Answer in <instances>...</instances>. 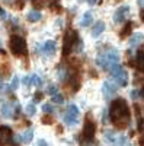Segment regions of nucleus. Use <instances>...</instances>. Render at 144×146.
<instances>
[{"label": "nucleus", "instance_id": "nucleus-1", "mask_svg": "<svg viewBox=\"0 0 144 146\" xmlns=\"http://www.w3.org/2000/svg\"><path fill=\"white\" fill-rule=\"evenodd\" d=\"M109 117L111 121L118 129H127L131 120L130 114V107L124 98H116L112 101L109 108Z\"/></svg>", "mask_w": 144, "mask_h": 146}, {"label": "nucleus", "instance_id": "nucleus-2", "mask_svg": "<svg viewBox=\"0 0 144 146\" xmlns=\"http://www.w3.org/2000/svg\"><path fill=\"white\" fill-rule=\"evenodd\" d=\"M9 48L13 56L20 57L26 53V42L20 35H12L10 41H9Z\"/></svg>", "mask_w": 144, "mask_h": 146}, {"label": "nucleus", "instance_id": "nucleus-3", "mask_svg": "<svg viewBox=\"0 0 144 146\" xmlns=\"http://www.w3.org/2000/svg\"><path fill=\"white\" fill-rule=\"evenodd\" d=\"M111 73H112V78L116 82L118 86H127V83H128V73H127L125 69H122L121 66H119V63H115L111 67Z\"/></svg>", "mask_w": 144, "mask_h": 146}, {"label": "nucleus", "instance_id": "nucleus-4", "mask_svg": "<svg viewBox=\"0 0 144 146\" xmlns=\"http://www.w3.org/2000/svg\"><path fill=\"white\" fill-rule=\"evenodd\" d=\"M79 42V35L74 29H68L64 35V44H63V56H68L73 50L74 44Z\"/></svg>", "mask_w": 144, "mask_h": 146}, {"label": "nucleus", "instance_id": "nucleus-5", "mask_svg": "<svg viewBox=\"0 0 144 146\" xmlns=\"http://www.w3.org/2000/svg\"><path fill=\"white\" fill-rule=\"evenodd\" d=\"M95 133H96V123L92 118V115L89 114V115H86V120L83 123V137L92 139V137H95Z\"/></svg>", "mask_w": 144, "mask_h": 146}, {"label": "nucleus", "instance_id": "nucleus-6", "mask_svg": "<svg viewBox=\"0 0 144 146\" xmlns=\"http://www.w3.org/2000/svg\"><path fill=\"white\" fill-rule=\"evenodd\" d=\"M130 6H121V7H118V10L115 12V15H114V22L115 23H121L124 22L128 16H130Z\"/></svg>", "mask_w": 144, "mask_h": 146}, {"label": "nucleus", "instance_id": "nucleus-7", "mask_svg": "<svg viewBox=\"0 0 144 146\" xmlns=\"http://www.w3.org/2000/svg\"><path fill=\"white\" fill-rule=\"evenodd\" d=\"M102 91H103V95L106 98H111V96H114L118 92V86L114 85L111 80H106V82L102 83Z\"/></svg>", "mask_w": 144, "mask_h": 146}, {"label": "nucleus", "instance_id": "nucleus-8", "mask_svg": "<svg viewBox=\"0 0 144 146\" xmlns=\"http://www.w3.org/2000/svg\"><path fill=\"white\" fill-rule=\"evenodd\" d=\"M0 143L2 145L12 143V129L9 126H2L0 127Z\"/></svg>", "mask_w": 144, "mask_h": 146}, {"label": "nucleus", "instance_id": "nucleus-9", "mask_svg": "<svg viewBox=\"0 0 144 146\" xmlns=\"http://www.w3.org/2000/svg\"><path fill=\"white\" fill-rule=\"evenodd\" d=\"M42 51H44L47 56H54L55 51H57V44H55V41H53V40L45 41L44 45H42Z\"/></svg>", "mask_w": 144, "mask_h": 146}, {"label": "nucleus", "instance_id": "nucleus-10", "mask_svg": "<svg viewBox=\"0 0 144 146\" xmlns=\"http://www.w3.org/2000/svg\"><path fill=\"white\" fill-rule=\"evenodd\" d=\"M34 137V129H28L22 133L20 136H18V142H22V143H29Z\"/></svg>", "mask_w": 144, "mask_h": 146}, {"label": "nucleus", "instance_id": "nucleus-11", "mask_svg": "<svg viewBox=\"0 0 144 146\" xmlns=\"http://www.w3.org/2000/svg\"><path fill=\"white\" fill-rule=\"evenodd\" d=\"M106 29V25H105V22L102 21H98L95 23V27H93V31H92V36H95V38H98V36Z\"/></svg>", "mask_w": 144, "mask_h": 146}, {"label": "nucleus", "instance_id": "nucleus-12", "mask_svg": "<svg viewBox=\"0 0 144 146\" xmlns=\"http://www.w3.org/2000/svg\"><path fill=\"white\" fill-rule=\"evenodd\" d=\"M0 114H2L3 118H12L13 117V110H12L10 104H2V107H0Z\"/></svg>", "mask_w": 144, "mask_h": 146}, {"label": "nucleus", "instance_id": "nucleus-13", "mask_svg": "<svg viewBox=\"0 0 144 146\" xmlns=\"http://www.w3.org/2000/svg\"><path fill=\"white\" fill-rule=\"evenodd\" d=\"M143 41H144V35H143L141 32L134 34V35H131V38H130V47H131V48H135V47L140 45Z\"/></svg>", "mask_w": 144, "mask_h": 146}, {"label": "nucleus", "instance_id": "nucleus-14", "mask_svg": "<svg viewBox=\"0 0 144 146\" xmlns=\"http://www.w3.org/2000/svg\"><path fill=\"white\" fill-rule=\"evenodd\" d=\"M64 123H66L68 127H74V126L79 124V117H77V115H73V114L66 113V115H64Z\"/></svg>", "mask_w": 144, "mask_h": 146}, {"label": "nucleus", "instance_id": "nucleus-15", "mask_svg": "<svg viewBox=\"0 0 144 146\" xmlns=\"http://www.w3.org/2000/svg\"><path fill=\"white\" fill-rule=\"evenodd\" d=\"M41 18H42L41 12L37 10V9H32V10H29L26 13V19L29 22H38V21H41Z\"/></svg>", "mask_w": 144, "mask_h": 146}, {"label": "nucleus", "instance_id": "nucleus-16", "mask_svg": "<svg viewBox=\"0 0 144 146\" xmlns=\"http://www.w3.org/2000/svg\"><path fill=\"white\" fill-rule=\"evenodd\" d=\"M92 22H93V15H92V12H86V13H83L82 21H80V25H82L83 28L90 27Z\"/></svg>", "mask_w": 144, "mask_h": 146}, {"label": "nucleus", "instance_id": "nucleus-17", "mask_svg": "<svg viewBox=\"0 0 144 146\" xmlns=\"http://www.w3.org/2000/svg\"><path fill=\"white\" fill-rule=\"evenodd\" d=\"M105 56L111 63H119V51H116L115 48H111L109 51H106Z\"/></svg>", "mask_w": 144, "mask_h": 146}, {"label": "nucleus", "instance_id": "nucleus-18", "mask_svg": "<svg viewBox=\"0 0 144 146\" xmlns=\"http://www.w3.org/2000/svg\"><path fill=\"white\" fill-rule=\"evenodd\" d=\"M131 31H133V23L128 22V23H125V27L121 29V32H119V36H121V38H127V36H130Z\"/></svg>", "mask_w": 144, "mask_h": 146}, {"label": "nucleus", "instance_id": "nucleus-19", "mask_svg": "<svg viewBox=\"0 0 144 146\" xmlns=\"http://www.w3.org/2000/svg\"><path fill=\"white\" fill-rule=\"evenodd\" d=\"M135 63L138 66V69L144 73V51H140L138 56H137V60H135Z\"/></svg>", "mask_w": 144, "mask_h": 146}, {"label": "nucleus", "instance_id": "nucleus-20", "mask_svg": "<svg viewBox=\"0 0 144 146\" xmlns=\"http://www.w3.org/2000/svg\"><path fill=\"white\" fill-rule=\"evenodd\" d=\"M31 85H32V86H35V88H39L41 85H42L41 78H39L38 75H32V76H31Z\"/></svg>", "mask_w": 144, "mask_h": 146}, {"label": "nucleus", "instance_id": "nucleus-21", "mask_svg": "<svg viewBox=\"0 0 144 146\" xmlns=\"http://www.w3.org/2000/svg\"><path fill=\"white\" fill-rule=\"evenodd\" d=\"M105 139H108L109 142L115 143V142H116V139H118V136L115 135V133H114L112 130H106V131H105Z\"/></svg>", "mask_w": 144, "mask_h": 146}, {"label": "nucleus", "instance_id": "nucleus-22", "mask_svg": "<svg viewBox=\"0 0 144 146\" xmlns=\"http://www.w3.org/2000/svg\"><path fill=\"white\" fill-rule=\"evenodd\" d=\"M25 113H26V115L32 117V115L37 114V108H35V105H34V104H28V105L25 107Z\"/></svg>", "mask_w": 144, "mask_h": 146}, {"label": "nucleus", "instance_id": "nucleus-23", "mask_svg": "<svg viewBox=\"0 0 144 146\" xmlns=\"http://www.w3.org/2000/svg\"><path fill=\"white\" fill-rule=\"evenodd\" d=\"M51 101L53 102H55V104H64V96L61 95V94H54L53 96H51Z\"/></svg>", "mask_w": 144, "mask_h": 146}, {"label": "nucleus", "instance_id": "nucleus-24", "mask_svg": "<svg viewBox=\"0 0 144 146\" xmlns=\"http://www.w3.org/2000/svg\"><path fill=\"white\" fill-rule=\"evenodd\" d=\"M42 123H44V124H53V123H54L53 115H51L50 113H45V115L42 117Z\"/></svg>", "mask_w": 144, "mask_h": 146}, {"label": "nucleus", "instance_id": "nucleus-25", "mask_svg": "<svg viewBox=\"0 0 144 146\" xmlns=\"http://www.w3.org/2000/svg\"><path fill=\"white\" fill-rule=\"evenodd\" d=\"M19 88V78L18 76H13V79H12V82H10V89L12 91H16Z\"/></svg>", "mask_w": 144, "mask_h": 146}, {"label": "nucleus", "instance_id": "nucleus-26", "mask_svg": "<svg viewBox=\"0 0 144 146\" xmlns=\"http://www.w3.org/2000/svg\"><path fill=\"white\" fill-rule=\"evenodd\" d=\"M0 72H2V76H9L10 75L9 64H2V66H0Z\"/></svg>", "mask_w": 144, "mask_h": 146}, {"label": "nucleus", "instance_id": "nucleus-27", "mask_svg": "<svg viewBox=\"0 0 144 146\" xmlns=\"http://www.w3.org/2000/svg\"><path fill=\"white\" fill-rule=\"evenodd\" d=\"M58 92V88L55 86V85H48V86H47V94L48 95H54V94H57Z\"/></svg>", "mask_w": 144, "mask_h": 146}, {"label": "nucleus", "instance_id": "nucleus-28", "mask_svg": "<svg viewBox=\"0 0 144 146\" xmlns=\"http://www.w3.org/2000/svg\"><path fill=\"white\" fill-rule=\"evenodd\" d=\"M57 76H58L60 80H64V79H66V70H64V67H58V70H57Z\"/></svg>", "mask_w": 144, "mask_h": 146}, {"label": "nucleus", "instance_id": "nucleus-29", "mask_svg": "<svg viewBox=\"0 0 144 146\" xmlns=\"http://www.w3.org/2000/svg\"><path fill=\"white\" fill-rule=\"evenodd\" d=\"M42 111L51 114V113H54V107H53L51 104H44V105H42Z\"/></svg>", "mask_w": 144, "mask_h": 146}, {"label": "nucleus", "instance_id": "nucleus-30", "mask_svg": "<svg viewBox=\"0 0 144 146\" xmlns=\"http://www.w3.org/2000/svg\"><path fill=\"white\" fill-rule=\"evenodd\" d=\"M15 9H23V6H25V0H16V2L13 3Z\"/></svg>", "mask_w": 144, "mask_h": 146}, {"label": "nucleus", "instance_id": "nucleus-31", "mask_svg": "<svg viewBox=\"0 0 144 146\" xmlns=\"http://www.w3.org/2000/svg\"><path fill=\"white\" fill-rule=\"evenodd\" d=\"M22 83H23V86H31V76H23Z\"/></svg>", "mask_w": 144, "mask_h": 146}, {"label": "nucleus", "instance_id": "nucleus-32", "mask_svg": "<svg viewBox=\"0 0 144 146\" xmlns=\"http://www.w3.org/2000/svg\"><path fill=\"white\" fill-rule=\"evenodd\" d=\"M34 6L38 7V9L42 7V6H44V0H34Z\"/></svg>", "mask_w": 144, "mask_h": 146}, {"label": "nucleus", "instance_id": "nucleus-33", "mask_svg": "<svg viewBox=\"0 0 144 146\" xmlns=\"http://www.w3.org/2000/svg\"><path fill=\"white\" fill-rule=\"evenodd\" d=\"M47 3L53 7V6H57V5L60 3V0H47Z\"/></svg>", "mask_w": 144, "mask_h": 146}, {"label": "nucleus", "instance_id": "nucleus-34", "mask_svg": "<svg viewBox=\"0 0 144 146\" xmlns=\"http://www.w3.org/2000/svg\"><path fill=\"white\" fill-rule=\"evenodd\" d=\"M41 98H42V92H37L35 94V102H38V101H41Z\"/></svg>", "mask_w": 144, "mask_h": 146}, {"label": "nucleus", "instance_id": "nucleus-35", "mask_svg": "<svg viewBox=\"0 0 144 146\" xmlns=\"http://www.w3.org/2000/svg\"><path fill=\"white\" fill-rule=\"evenodd\" d=\"M55 27H60V28H61V27H63V19H57Z\"/></svg>", "mask_w": 144, "mask_h": 146}, {"label": "nucleus", "instance_id": "nucleus-36", "mask_svg": "<svg viewBox=\"0 0 144 146\" xmlns=\"http://www.w3.org/2000/svg\"><path fill=\"white\" fill-rule=\"evenodd\" d=\"M0 16H2V18H3V19H5V18H6V12H5V10H3V9H0Z\"/></svg>", "mask_w": 144, "mask_h": 146}, {"label": "nucleus", "instance_id": "nucleus-37", "mask_svg": "<svg viewBox=\"0 0 144 146\" xmlns=\"http://www.w3.org/2000/svg\"><path fill=\"white\" fill-rule=\"evenodd\" d=\"M140 16H141V21H144V7H141L140 10Z\"/></svg>", "mask_w": 144, "mask_h": 146}, {"label": "nucleus", "instance_id": "nucleus-38", "mask_svg": "<svg viewBox=\"0 0 144 146\" xmlns=\"http://www.w3.org/2000/svg\"><path fill=\"white\" fill-rule=\"evenodd\" d=\"M137 2H138L140 7H144V0H137Z\"/></svg>", "mask_w": 144, "mask_h": 146}, {"label": "nucleus", "instance_id": "nucleus-39", "mask_svg": "<svg viewBox=\"0 0 144 146\" xmlns=\"http://www.w3.org/2000/svg\"><path fill=\"white\" fill-rule=\"evenodd\" d=\"M96 2H98V0H87V3H89V5H92V6H93Z\"/></svg>", "mask_w": 144, "mask_h": 146}, {"label": "nucleus", "instance_id": "nucleus-40", "mask_svg": "<svg viewBox=\"0 0 144 146\" xmlns=\"http://www.w3.org/2000/svg\"><path fill=\"white\" fill-rule=\"evenodd\" d=\"M37 143H38V145H47V142H45V140H38Z\"/></svg>", "mask_w": 144, "mask_h": 146}, {"label": "nucleus", "instance_id": "nucleus-41", "mask_svg": "<svg viewBox=\"0 0 144 146\" xmlns=\"http://www.w3.org/2000/svg\"><path fill=\"white\" fill-rule=\"evenodd\" d=\"M3 88V80H2V78H0V89Z\"/></svg>", "mask_w": 144, "mask_h": 146}, {"label": "nucleus", "instance_id": "nucleus-42", "mask_svg": "<svg viewBox=\"0 0 144 146\" xmlns=\"http://www.w3.org/2000/svg\"><path fill=\"white\" fill-rule=\"evenodd\" d=\"M3 2H5V3H12L13 0H3Z\"/></svg>", "mask_w": 144, "mask_h": 146}, {"label": "nucleus", "instance_id": "nucleus-43", "mask_svg": "<svg viewBox=\"0 0 144 146\" xmlns=\"http://www.w3.org/2000/svg\"><path fill=\"white\" fill-rule=\"evenodd\" d=\"M140 143H143V145H144V139H140Z\"/></svg>", "mask_w": 144, "mask_h": 146}, {"label": "nucleus", "instance_id": "nucleus-44", "mask_svg": "<svg viewBox=\"0 0 144 146\" xmlns=\"http://www.w3.org/2000/svg\"><path fill=\"white\" fill-rule=\"evenodd\" d=\"M0 48H2V41H0Z\"/></svg>", "mask_w": 144, "mask_h": 146}, {"label": "nucleus", "instance_id": "nucleus-45", "mask_svg": "<svg viewBox=\"0 0 144 146\" xmlns=\"http://www.w3.org/2000/svg\"><path fill=\"white\" fill-rule=\"evenodd\" d=\"M118 2H121V0H118Z\"/></svg>", "mask_w": 144, "mask_h": 146}]
</instances>
